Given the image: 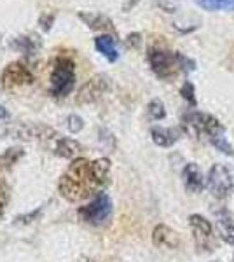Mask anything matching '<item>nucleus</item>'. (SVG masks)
I'll list each match as a JSON object with an SVG mask.
<instances>
[{"instance_id":"nucleus-15","label":"nucleus","mask_w":234,"mask_h":262,"mask_svg":"<svg viewBox=\"0 0 234 262\" xmlns=\"http://www.w3.org/2000/svg\"><path fill=\"white\" fill-rule=\"evenodd\" d=\"M16 49H19L21 53L25 54L27 58H32L39 53L40 46H42V40L37 33H28V35H23V37H18L14 42H12Z\"/></svg>"},{"instance_id":"nucleus-29","label":"nucleus","mask_w":234,"mask_h":262,"mask_svg":"<svg viewBox=\"0 0 234 262\" xmlns=\"http://www.w3.org/2000/svg\"><path fill=\"white\" fill-rule=\"evenodd\" d=\"M82 262H95V260H82Z\"/></svg>"},{"instance_id":"nucleus-18","label":"nucleus","mask_w":234,"mask_h":262,"mask_svg":"<svg viewBox=\"0 0 234 262\" xmlns=\"http://www.w3.org/2000/svg\"><path fill=\"white\" fill-rule=\"evenodd\" d=\"M217 229H219V236L224 239L227 245L234 247V224L227 215H220L217 221Z\"/></svg>"},{"instance_id":"nucleus-7","label":"nucleus","mask_w":234,"mask_h":262,"mask_svg":"<svg viewBox=\"0 0 234 262\" xmlns=\"http://www.w3.org/2000/svg\"><path fill=\"white\" fill-rule=\"evenodd\" d=\"M189 226L193 231L194 245L199 252H214L217 248V236L214 232L211 222L199 213H193L189 217Z\"/></svg>"},{"instance_id":"nucleus-6","label":"nucleus","mask_w":234,"mask_h":262,"mask_svg":"<svg viewBox=\"0 0 234 262\" xmlns=\"http://www.w3.org/2000/svg\"><path fill=\"white\" fill-rule=\"evenodd\" d=\"M77 215L80 221L89 224V226H103L112 217V200L105 192L96 194L88 205L80 206Z\"/></svg>"},{"instance_id":"nucleus-27","label":"nucleus","mask_w":234,"mask_h":262,"mask_svg":"<svg viewBox=\"0 0 234 262\" xmlns=\"http://www.w3.org/2000/svg\"><path fill=\"white\" fill-rule=\"evenodd\" d=\"M7 117H9V112H7L2 105H0V119H7Z\"/></svg>"},{"instance_id":"nucleus-16","label":"nucleus","mask_w":234,"mask_h":262,"mask_svg":"<svg viewBox=\"0 0 234 262\" xmlns=\"http://www.w3.org/2000/svg\"><path fill=\"white\" fill-rule=\"evenodd\" d=\"M53 149L58 156H61V158H75V156L82 152V145H80L79 142L72 140V138L58 137Z\"/></svg>"},{"instance_id":"nucleus-17","label":"nucleus","mask_w":234,"mask_h":262,"mask_svg":"<svg viewBox=\"0 0 234 262\" xmlns=\"http://www.w3.org/2000/svg\"><path fill=\"white\" fill-rule=\"evenodd\" d=\"M95 48L98 49V53L103 54V56L107 58L110 63L117 61L119 51H117V44H116V40H114V37H110V35L96 37V39H95Z\"/></svg>"},{"instance_id":"nucleus-21","label":"nucleus","mask_w":234,"mask_h":262,"mask_svg":"<svg viewBox=\"0 0 234 262\" xmlns=\"http://www.w3.org/2000/svg\"><path fill=\"white\" fill-rule=\"evenodd\" d=\"M148 116L152 117L154 121H161L166 117V108H164V103L161 101L159 98H154L151 100V103H148Z\"/></svg>"},{"instance_id":"nucleus-13","label":"nucleus","mask_w":234,"mask_h":262,"mask_svg":"<svg viewBox=\"0 0 234 262\" xmlns=\"http://www.w3.org/2000/svg\"><path fill=\"white\" fill-rule=\"evenodd\" d=\"M151 138L157 147H163V149H169L177 143L180 138V129L177 128H161V126H154L151 129Z\"/></svg>"},{"instance_id":"nucleus-9","label":"nucleus","mask_w":234,"mask_h":262,"mask_svg":"<svg viewBox=\"0 0 234 262\" xmlns=\"http://www.w3.org/2000/svg\"><path fill=\"white\" fill-rule=\"evenodd\" d=\"M7 135L12 138H19V140H53L58 138L59 135L49 126L44 124H28V122H19V124L9 126L6 129Z\"/></svg>"},{"instance_id":"nucleus-24","label":"nucleus","mask_w":234,"mask_h":262,"mask_svg":"<svg viewBox=\"0 0 234 262\" xmlns=\"http://www.w3.org/2000/svg\"><path fill=\"white\" fill-rule=\"evenodd\" d=\"M7 198H9V189H7L6 182H4V180H0V217H2L4 210H6Z\"/></svg>"},{"instance_id":"nucleus-28","label":"nucleus","mask_w":234,"mask_h":262,"mask_svg":"<svg viewBox=\"0 0 234 262\" xmlns=\"http://www.w3.org/2000/svg\"><path fill=\"white\" fill-rule=\"evenodd\" d=\"M135 4H137V0H130V2H127V4H126V7H124V9L127 11V9H130V7H133V6H135Z\"/></svg>"},{"instance_id":"nucleus-2","label":"nucleus","mask_w":234,"mask_h":262,"mask_svg":"<svg viewBox=\"0 0 234 262\" xmlns=\"http://www.w3.org/2000/svg\"><path fill=\"white\" fill-rule=\"evenodd\" d=\"M184 122L198 138L206 140L211 147H215L219 152L234 158V147L232 143L225 137V128L224 124L217 119L215 116L206 112H198V111H189L184 116Z\"/></svg>"},{"instance_id":"nucleus-12","label":"nucleus","mask_w":234,"mask_h":262,"mask_svg":"<svg viewBox=\"0 0 234 262\" xmlns=\"http://www.w3.org/2000/svg\"><path fill=\"white\" fill-rule=\"evenodd\" d=\"M152 243L157 248H166V250H175L180 245L178 234L166 224H157L152 231Z\"/></svg>"},{"instance_id":"nucleus-30","label":"nucleus","mask_w":234,"mask_h":262,"mask_svg":"<svg viewBox=\"0 0 234 262\" xmlns=\"http://www.w3.org/2000/svg\"><path fill=\"white\" fill-rule=\"evenodd\" d=\"M211 262H219V260H211Z\"/></svg>"},{"instance_id":"nucleus-10","label":"nucleus","mask_w":234,"mask_h":262,"mask_svg":"<svg viewBox=\"0 0 234 262\" xmlns=\"http://www.w3.org/2000/svg\"><path fill=\"white\" fill-rule=\"evenodd\" d=\"M33 74L27 65L16 61L11 63L4 69L2 75H0V82L6 90H16V88H23L33 82Z\"/></svg>"},{"instance_id":"nucleus-11","label":"nucleus","mask_w":234,"mask_h":262,"mask_svg":"<svg viewBox=\"0 0 234 262\" xmlns=\"http://www.w3.org/2000/svg\"><path fill=\"white\" fill-rule=\"evenodd\" d=\"M182 179H184V185L187 192L190 194H199L203 192V189L206 187V180L203 177L201 170L196 163H187L182 171Z\"/></svg>"},{"instance_id":"nucleus-19","label":"nucleus","mask_w":234,"mask_h":262,"mask_svg":"<svg viewBox=\"0 0 234 262\" xmlns=\"http://www.w3.org/2000/svg\"><path fill=\"white\" fill-rule=\"evenodd\" d=\"M205 11H234V0H194Z\"/></svg>"},{"instance_id":"nucleus-23","label":"nucleus","mask_w":234,"mask_h":262,"mask_svg":"<svg viewBox=\"0 0 234 262\" xmlns=\"http://www.w3.org/2000/svg\"><path fill=\"white\" fill-rule=\"evenodd\" d=\"M67 128H69L72 133H79L84 128V121L82 117L77 116V114H72V116L67 117Z\"/></svg>"},{"instance_id":"nucleus-3","label":"nucleus","mask_w":234,"mask_h":262,"mask_svg":"<svg viewBox=\"0 0 234 262\" xmlns=\"http://www.w3.org/2000/svg\"><path fill=\"white\" fill-rule=\"evenodd\" d=\"M147 60L151 65V70L154 72L159 79L172 81L178 75V72L189 74L190 70L196 69V63L190 58L184 56L182 53L169 51L164 46H151L147 53Z\"/></svg>"},{"instance_id":"nucleus-26","label":"nucleus","mask_w":234,"mask_h":262,"mask_svg":"<svg viewBox=\"0 0 234 262\" xmlns=\"http://www.w3.org/2000/svg\"><path fill=\"white\" fill-rule=\"evenodd\" d=\"M140 40H142V35H140V33H131V35H127V44L130 46H135V48H137L140 44Z\"/></svg>"},{"instance_id":"nucleus-22","label":"nucleus","mask_w":234,"mask_h":262,"mask_svg":"<svg viewBox=\"0 0 234 262\" xmlns=\"http://www.w3.org/2000/svg\"><path fill=\"white\" fill-rule=\"evenodd\" d=\"M180 95L184 96V98L189 101L190 105H193V107H196V103H198V101H196V95H194V84L190 82V81H185L184 82V86L180 88Z\"/></svg>"},{"instance_id":"nucleus-14","label":"nucleus","mask_w":234,"mask_h":262,"mask_svg":"<svg viewBox=\"0 0 234 262\" xmlns=\"http://www.w3.org/2000/svg\"><path fill=\"white\" fill-rule=\"evenodd\" d=\"M79 18L82 19L89 28H93V30L116 33V28H114L112 21H110L107 16L100 14V12H80Z\"/></svg>"},{"instance_id":"nucleus-8","label":"nucleus","mask_w":234,"mask_h":262,"mask_svg":"<svg viewBox=\"0 0 234 262\" xmlns=\"http://www.w3.org/2000/svg\"><path fill=\"white\" fill-rule=\"evenodd\" d=\"M110 86H112V81H110L109 75L98 74L80 88L77 96H75V103L77 105L95 103V101H98L100 98H103V95H107Z\"/></svg>"},{"instance_id":"nucleus-1","label":"nucleus","mask_w":234,"mask_h":262,"mask_svg":"<svg viewBox=\"0 0 234 262\" xmlns=\"http://www.w3.org/2000/svg\"><path fill=\"white\" fill-rule=\"evenodd\" d=\"M109 175L110 159L98 158L89 161V159L77 158L61 175L58 189L67 201L75 203L100 191L109 182Z\"/></svg>"},{"instance_id":"nucleus-25","label":"nucleus","mask_w":234,"mask_h":262,"mask_svg":"<svg viewBox=\"0 0 234 262\" xmlns=\"http://www.w3.org/2000/svg\"><path fill=\"white\" fill-rule=\"evenodd\" d=\"M40 212H42V208L35 210V212H32V213H28V215H21V217H18V219H16V221L21 222V224H30V222H33L37 217H39Z\"/></svg>"},{"instance_id":"nucleus-4","label":"nucleus","mask_w":234,"mask_h":262,"mask_svg":"<svg viewBox=\"0 0 234 262\" xmlns=\"http://www.w3.org/2000/svg\"><path fill=\"white\" fill-rule=\"evenodd\" d=\"M75 63L70 58L59 56L51 70V86L49 93L54 98H65L69 96L75 86Z\"/></svg>"},{"instance_id":"nucleus-5","label":"nucleus","mask_w":234,"mask_h":262,"mask_svg":"<svg viewBox=\"0 0 234 262\" xmlns=\"http://www.w3.org/2000/svg\"><path fill=\"white\" fill-rule=\"evenodd\" d=\"M206 189L217 200H225L234 194V168L214 164L206 175Z\"/></svg>"},{"instance_id":"nucleus-20","label":"nucleus","mask_w":234,"mask_h":262,"mask_svg":"<svg viewBox=\"0 0 234 262\" xmlns=\"http://www.w3.org/2000/svg\"><path fill=\"white\" fill-rule=\"evenodd\" d=\"M21 156H23V149H19V147H11V149H7L6 152L0 154V168H2V170H9V168H12L19 161Z\"/></svg>"}]
</instances>
